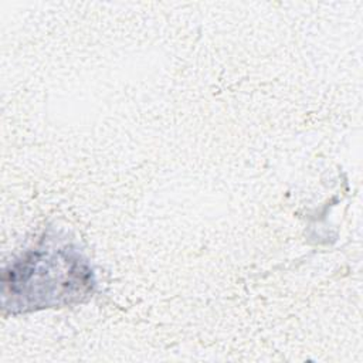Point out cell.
<instances>
[{
	"mask_svg": "<svg viewBox=\"0 0 363 363\" xmlns=\"http://www.w3.org/2000/svg\"><path fill=\"white\" fill-rule=\"evenodd\" d=\"M3 306L11 313L85 302L95 291L88 259L71 244H40L3 271Z\"/></svg>",
	"mask_w": 363,
	"mask_h": 363,
	"instance_id": "cell-1",
	"label": "cell"
}]
</instances>
